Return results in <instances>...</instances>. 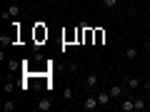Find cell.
Segmentation results:
<instances>
[{
  "instance_id": "6da1fadb",
  "label": "cell",
  "mask_w": 150,
  "mask_h": 112,
  "mask_svg": "<svg viewBox=\"0 0 150 112\" xmlns=\"http://www.w3.org/2000/svg\"><path fill=\"white\" fill-rule=\"evenodd\" d=\"M95 97H98V102H100V107H110V102H112V95L108 90H100Z\"/></svg>"
},
{
  "instance_id": "7a4b0ae2",
  "label": "cell",
  "mask_w": 150,
  "mask_h": 112,
  "mask_svg": "<svg viewBox=\"0 0 150 112\" xmlns=\"http://www.w3.org/2000/svg\"><path fill=\"white\" fill-rule=\"evenodd\" d=\"M3 15V20H10V18H18L20 15V5H10V8H5V10L0 13Z\"/></svg>"
},
{
  "instance_id": "3957f363",
  "label": "cell",
  "mask_w": 150,
  "mask_h": 112,
  "mask_svg": "<svg viewBox=\"0 0 150 112\" xmlns=\"http://www.w3.org/2000/svg\"><path fill=\"white\" fill-rule=\"evenodd\" d=\"M98 85H100V75L98 72H93V75L85 77V87H98Z\"/></svg>"
},
{
  "instance_id": "277c9868",
  "label": "cell",
  "mask_w": 150,
  "mask_h": 112,
  "mask_svg": "<svg viewBox=\"0 0 150 112\" xmlns=\"http://www.w3.org/2000/svg\"><path fill=\"white\" fill-rule=\"evenodd\" d=\"M138 48H135V45H130V48H125V60H128V62H133V60H138Z\"/></svg>"
},
{
  "instance_id": "5b68a950",
  "label": "cell",
  "mask_w": 150,
  "mask_h": 112,
  "mask_svg": "<svg viewBox=\"0 0 150 112\" xmlns=\"http://www.w3.org/2000/svg\"><path fill=\"white\" fill-rule=\"evenodd\" d=\"M108 92L112 95V100H120V97H123V85H110Z\"/></svg>"
},
{
  "instance_id": "8992f818",
  "label": "cell",
  "mask_w": 150,
  "mask_h": 112,
  "mask_svg": "<svg viewBox=\"0 0 150 112\" xmlns=\"http://www.w3.org/2000/svg\"><path fill=\"white\" fill-rule=\"evenodd\" d=\"M125 85H128L130 90H140L143 82H140V77H125Z\"/></svg>"
},
{
  "instance_id": "52a82bcc",
  "label": "cell",
  "mask_w": 150,
  "mask_h": 112,
  "mask_svg": "<svg viewBox=\"0 0 150 112\" xmlns=\"http://www.w3.org/2000/svg\"><path fill=\"white\" fill-rule=\"evenodd\" d=\"M120 110L123 112H135V105H133V100H128V97H125V100H120Z\"/></svg>"
},
{
  "instance_id": "ba28073f",
  "label": "cell",
  "mask_w": 150,
  "mask_h": 112,
  "mask_svg": "<svg viewBox=\"0 0 150 112\" xmlns=\"http://www.w3.org/2000/svg\"><path fill=\"white\" fill-rule=\"evenodd\" d=\"M83 107H85V110H95V107H100V102H98V97H85Z\"/></svg>"
},
{
  "instance_id": "9c48e42d",
  "label": "cell",
  "mask_w": 150,
  "mask_h": 112,
  "mask_svg": "<svg viewBox=\"0 0 150 112\" xmlns=\"http://www.w3.org/2000/svg\"><path fill=\"white\" fill-rule=\"evenodd\" d=\"M50 107H53V102H50V100H40V102L35 105V110H40V112H48Z\"/></svg>"
},
{
  "instance_id": "30bf717a",
  "label": "cell",
  "mask_w": 150,
  "mask_h": 112,
  "mask_svg": "<svg viewBox=\"0 0 150 112\" xmlns=\"http://www.w3.org/2000/svg\"><path fill=\"white\" fill-rule=\"evenodd\" d=\"M133 105H135V112H143L148 107V102H145V97H138V100H133Z\"/></svg>"
},
{
  "instance_id": "8fae6325",
  "label": "cell",
  "mask_w": 150,
  "mask_h": 112,
  "mask_svg": "<svg viewBox=\"0 0 150 112\" xmlns=\"http://www.w3.org/2000/svg\"><path fill=\"white\" fill-rule=\"evenodd\" d=\"M43 37H48V30H45L43 25H38V27H35V40H38V43H40Z\"/></svg>"
},
{
  "instance_id": "7c38bea8",
  "label": "cell",
  "mask_w": 150,
  "mask_h": 112,
  "mask_svg": "<svg viewBox=\"0 0 150 112\" xmlns=\"http://www.w3.org/2000/svg\"><path fill=\"white\" fill-rule=\"evenodd\" d=\"M3 87H5V92L10 95V92L15 90V82H13V80H5V85H3Z\"/></svg>"
},
{
  "instance_id": "4fadbf2b",
  "label": "cell",
  "mask_w": 150,
  "mask_h": 112,
  "mask_svg": "<svg viewBox=\"0 0 150 112\" xmlns=\"http://www.w3.org/2000/svg\"><path fill=\"white\" fill-rule=\"evenodd\" d=\"M15 110V100H5V112H13Z\"/></svg>"
},
{
  "instance_id": "5bb4252c",
  "label": "cell",
  "mask_w": 150,
  "mask_h": 112,
  "mask_svg": "<svg viewBox=\"0 0 150 112\" xmlns=\"http://www.w3.org/2000/svg\"><path fill=\"white\" fill-rule=\"evenodd\" d=\"M63 100H73V90H70V87H65V92H63Z\"/></svg>"
},
{
  "instance_id": "9a60e30c",
  "label": "cell",
  "mask_w": 150,
  "mask_h": 112,
  "mask_svg": "<svg viewBox=\"0 0 150 112\" xmlns=\"http://www.w3.org/2000/svg\"><path fill=\"white\" fill-rule=\"evenodd\" d=\"M103 5H105V8H115V5H118V0H103Z\"/></svg>"
},
{
  "instance_id": "2e32d148",
  "label": "cell",
  "mask_w": 150,
  "mask_h": 112,
  "mask_svg": "<svg viewBox=\"0 0 150 112\" xmlns=\"http://www.w3.org/2000/svg\"><path fill=\"white\" fill-rule=\"evenodd\" d=\"M145 92H148V95H150V82H145Z\"/></svg>"
},
{
  "instance_id": "e0dca14e",
  "label": "cell",
  "mask_w": 150,
  "mask_h": 112,
  "mask_svg": "<svg viewBox=\"0 0 150 112\" xmlns=\"http://www.w3.org/2000/svg\"><path fill=\"white\" fill-rule=\"evenodd\" d=\"M48 3H50V5H55V3H58V0H48Z\"/></svg>"
},
{
  "instance_id": "ac0fdd59",
  "label": "cell",
  "mask_w": 150,
  "mask_h": 112,
  "mask_svg": "<svg viewBox=\"0 0 150 112\" xmlns=\"http://www.w3.org/2000/svg\"><path fill=\"white\" fill-rule=\"evenodd\" d=\"M148 52H150V43H148Z\"/></svg>"
}]
</instances>
